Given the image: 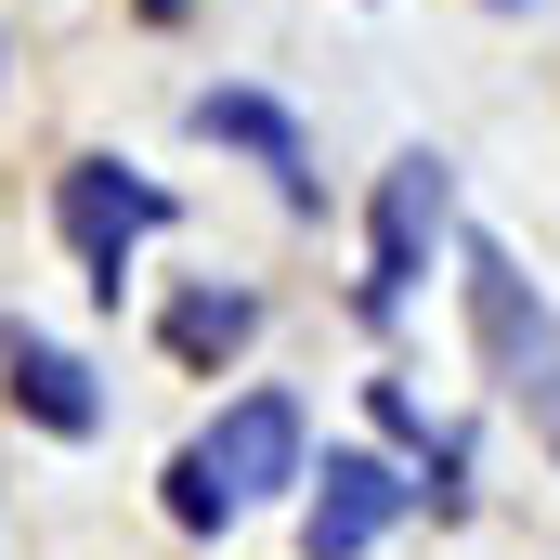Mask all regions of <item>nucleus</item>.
I'll use <instances>...</instances> for the list:
<instances>
[{"label":"nucleus","instance_id":"1","mask_svg":"<svg viewBox=\"0 0 560 560\" xmlns=\"http://www.w3.org/2000/svg\"><path fill=\"white\" fill-rule=\"evenodd\" d=\"M287 482H313V430H300V405H287V392H235L222 418L156 469V509H170V535H222V522H248V509L287 495Z\"/></svg>","mask_w":560,"mask_h":560},{"label":"nucleus","instance_id":"2","mask_svg":"<svg viewBox=\"0 0 560 560\" xmlns=\"http://www.w3.org/2000/svg\"><path fill=\"white\" fill-rule=\"evenodd\" d=\"M456 287H469V352H482L495 405L560 456V300L522 275L495 235H456Z\"/></svg>","mask_w":560,"mask_h":560},{"label":"nucleus","instance_id":"3","mask_svg":"<svg viewBox=\"0 0 560 560\" xmlns=\"http://www.w3.org/2000/svg\"><path fill=\"white\" fill-rule=\"evenodd\" d=\"M443 248H456V156H443V143H405V156L378 170V209H365V287H352V313L392 326L430 287Z\"/></svg>","mask_w":560,"mask_h":560},{"label":"nucleus","instance_id":"4","mask_svg":"<svg viewBox=\"0 0 560 560\" xmlns=\"http://www.w3.org/2000/svg\"><path fill=\"white\" fill-rule=\"evenodd\" d=\"M170 222H183L170 183L131 170V156H66V170H52V235H66V261H79L92 300H118L131 261H143V235H170Z\"/></svg>","mask_w":560,"mask_h":560},{"label":"nucleus","instance_id":"5","mask_svg":"<svg viewBox=\"0 0 560 560\" xmlns=\"http://www.w3.org/2000/svg\"><path fill=\"white\" fill-rule=\"evenodd\" d=\"M183 131H196V143H222V156H248V170L275 183V196L300 209V222L326 209V183H313V131L287 118V105L261 92V79H209V92L183 105Z\"/></svg>","mask_w":560,"mask_h":560},{"label":"nucleus","instance_id":"6","mask_svg":"<svg viewBox=\"0 0 560 560\" xmlns=\"http://www.w3.org/2000/svg\"><path fill=\"white\" fill-rule=\"evenodd\" d=\"M405 509H418V482H405L392 456L326 443V469H313V495H300V560H365Z\"/></svg>","mask_w":560,"mask_h":560},{"label":"nucleus","instance_id":"7","mask_svg":"<svg viewBox=\"0 0 560 560\" xmlns=\"http://www.w3.org/2000/svg\"><path fill=\"white\" fill-rule=\"evenodd\" d=\"M0 365H13V405L52 430V443H92V430H105V392H92V365H79V352H52V339L0 326Z\"/></svg>","mask_w":560,"mask_h":560},{"label":"nucleus","instance_id":"8","mask_svg":"<svg viewBox=\"0 0 560 560\" xmlns=\"http://www.w3.org/2000/svg\"><path fill=\"white\" fill-rule=\"evenodd\" d=\"M156 339H170V365H235L248 339H261V287H183L170 313H156Z\"/></svg>","mask_w":560,"mask_h":560},{"label":"nucleus","instance_id":"9","mask_svg":"<svg viewBox=\"0 0 560 560\" xmlns=\"http://www.w3.org/2000/svg\"><path fill=\"white\" fill-rule=\"evenodd\" d=\"M378 430H392L405 456H430V443H443V430H430V405H418V392H405V378H378Z\"/></svg>","mask_w":560,"mask_h":560},{"label":"nucleus","instance_id":"10","mask_svg":"<svg viewBox=\"0 0 560 560\" xmlns=\"http://www.w3.org/2000/svg\"><path fill=\"white\" fill-rule=\"evenodd\" d=\"M143 13H156V26H170V13H183V0H143Z\"/></svg>","mask_w":560,"mask_h":560},{"label":"nucleus","instance_id":"11","mask_svg":"<svg viewBox=\"0 0 560 560\" xmlns=\"http://www.w3.org/2000/svg\"><path fill=\"white\" fill-rule=\"evenodd\" d=\"M495 13H522V0H495Z\"/></svg>","mask_w":560,"mask_h":560}]
</instances>
